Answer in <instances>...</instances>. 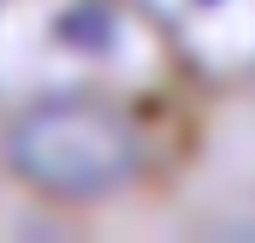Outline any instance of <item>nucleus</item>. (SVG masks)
I'll list each match as a JSON object with an SVG mask.
<instances>
[{"mask_svg": "<svg viewBox=\"0 0 255 243\" xmlns=\"http://www.w3.org/2000/svg\"><path fill=\"white\" fill-rule=\"evenodd\" d=\"M12 172L42 184L48 196H107L136 172V136L113 113L83 101H48L6 124Z\"/></svg>", "mask_w": 255, "mask_h": 243, "instance_id": "nucleus-1", "label": "nucleus"}]
</instances>
